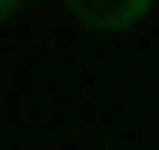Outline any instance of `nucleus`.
Segmentation results:
<instances>
[{
  "mask_svg": "<svg viewBox=\"0 0 159 150\" xmlns=\"http://www.w3.org/2000/svg\"><path fill=\"white\" fill-rule=\"evenodd\" d=\"M150 10H159V0H66L75 28H140Z\"/></svg>",
  "mask_w": 159,
  "mask_h": 150,
  "instance_id": "obj_1",
  "label": "nucleus"
},
{
  "mask_svg": "<svg viewBox=\"0 0 159 150\" xmlns=\"http://www.w3.org/2000/svg\"><path fill=\"white\" fill-rule=\"evenodd\" d=\"M19 10H28V0H0V19H19Z\"/></svg>",
  "mask_w": 159,
  "mask_h": 150,
  "instance_id": "obj_2",
  "label": "nucleus"
}]
</instances>
